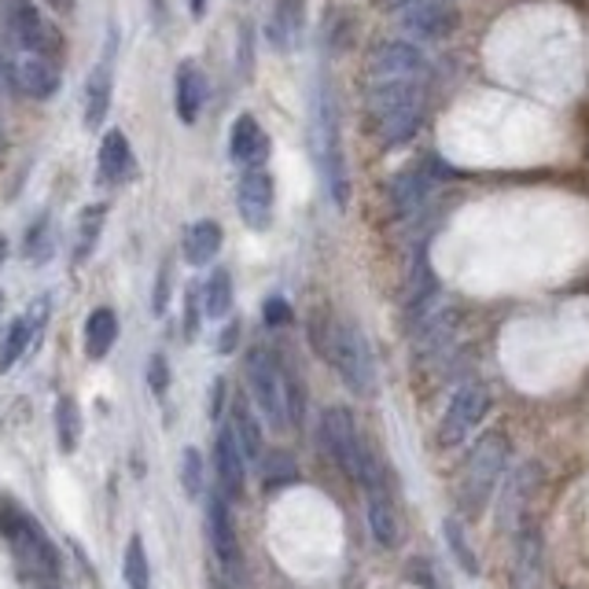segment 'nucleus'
<instances>
[{"mask_svg": "<svg viewBox=\"0 0 589 589\" xmlns=\"http://www.w3.org/2000/svg\"><path fill=\"white\" fill-rule=\"evenodd\" d=\"M188 8H192V15H203V12H207V0H188Z\"/></svg>", "mask_w": 589, "mask_h": 589, "instance_id": "nucleus-42", "label": "nucleus"}, {"mask_svg": "<svg viewBox=\"0 0 589 589\" xmlns=\"http://www.w3.org/2000/svg\"><path fill=\"white\" fill-rule=\"evenodd\" d=\"M273 196L277 188L266 170H244V177L236 185V210L247 229H255V233L269 229V221H273Z\"/></svg>", "mask_w": 589, "mask_h": 589, "instance_id": "nucleus-13", "label": "nucleus"}, {"mask_svg": "<svg viewBox=\"0 0 589 589\" xmlns=\"http://www.w3.org/2000/svg\"><path fill=\"white\" fill-rule=\"evenodd\" d=\"M199 303H203V317H210V321H221V317L233 314V277H229V269H214L207 277Z\"/></svg>", "mask_w": 589, "mask_h": 589, "instance_id": "nucleus-25", "label": "nucleus"}, {"mask_svg": "<svg viewBox=\"0 0 589 589\" xmlns=\"http://www.w3.org/2000/svg\"><path fill=\"white\" fill-rule=\"evenodd\" d=\"M310 343L354 394H369L376 388V361L357 324L321 310L310 317Z\"/></svg>", "mask_w": 589, "mask_h": 589, "instance_id": "nucleus-1", "label": "nucleus"}, {"mask_svg": "<svg viewBox=\"0 0 589 589\" xmlns=\"http://www.w3.org/2000/svg\"><path fill=\"white\" fill-rule=\"evenodd\" d=\"M394 19H398L402 30L428 37V41H442V37H450L453 30H457L461 12L450 4V0H417V4L402 8Z\"/></svg>", "mask_w": 589, "mask_h": 589, "instance_id": "nucleus-12", "label": "nucleus"}, {"mask_svg": "<svg viewBox=\"0 0 589 589\" xmlns=\"http://www.w3.org/2000/svg\"><path fill=\"white\" fill-rule=\"evenodd\" d=\"M0 306H4V295H0Z\"/></svg>", "mask_w": 589, "mask_h": 589, "instance_id": "nucleus-45", "label": "nucleus"}, {"mask_svg": "<svg viewBox=\"0 0 589 589\" xmlns=\"http://www.w3.org/2000/svg\"><path fill=\"white\" fill-rule=\"evenodd\" d=\"M321 446L346 479H354V482L361 479V461H365V450L369 446H365L351 409H343V405H328V409L321 413Z\"/></svg>", "mask_w": 589, "mask_h": 589, "instance_id": "nucleus-5", "label": "nucleus"}, {"mask_svg": "<svg viewBox=\"0 0 589 589\" xmlns=\"http://www.w3.org/2000/svg\"><path fill=\"white\" fill-rule=\"evenodd\" d=\"M48 589H56V586H48Z\"/></svg>", "mask_w": 589, "mask_h": 589, "instance_id": "nucleus-46", "label": "nucleus"}, {"mask_svg": "<svg viewBox=\"0 0 589 589\" xmlns=\"http://www.w3.org/2000/svg\"><path fill=\"white\" fill-rule=\"evenodd\" d=\"M306 30V0H277L269 15V45L277 52H292Z\"/></svg>", "mask_w": 589, "mask_h": 589, "instance_id": "nucleus-19", "label": "nucleus"}, {"mask_svg": "<svg viewBox=\"0 0 589 589\" xmlns=\"http://www.w3.org/2000/svg\"><path fill=\"white\" fill-rule=\"evenodd\" d=\"M4 255H8V240L0 236V262H4Z\"/></svg>", "mask_w": 589, "mask_h": 589, "instance_id": "nucleus-44", "label": "nucleus"}, {"mask_svg": "<svg viewBox=\"0 0 589 589\" xmlns=\"http://www.w3.org/2000/svg\"><path fill=\"white\" fill-rule=\"evenodd\" d=\"M122 578L130 589H151V567H148V553H144V538L133 535L125 542V556H122Z\"/></svg>", "mask_w": 589, "mask_h": 589, "instance_id": "nucleus-28", "label": "nucleus"}, {"mask_svg": "<svg viewBox=\"0 0 589 589\" xmlns=\"http://www.w3.org/2000/svg\"><path fill=\"white\" fill-rule=\"evenodd\" d=\"M45 4L60 8V12H71V8H74V0H45Z\"/></svg>", "mask_w": 589, "mask_h": 589, "instance_id": "nucleus-43", "label": "nucleus"}, {"mask_svg": "<svg viewBox=\"0 0 589 589\" xmlns=\"http://www.w3.org/2000/svg\"><path fill=\"white\" fill-rule=\"evenodd\" d=\"M431 188H434V177L428 173V167H417V170L398 173V177L391 181V188H388L391 214H394V218L417 214V210L424 207V199L431 196Z\"/></svg>", "mask_w": 589, "mask_h": 589, "instance_id": "nucleus-17", "label": "nucleus"}, {"mask_svg": "<svg viewBox=\"0 0 589 589\" xmlns=\"http://www.w3.org/2000/svg\"><path fill=\"white\" fill-rule=\"evenodd\" d=\"M221 409H225V380H214L210 383V405H207L210 420H218Z\"/></svg>", "mask_w": 589, "mask_h": 589, "instance_id": "nucleus-40", "label": "nucleus"}, {"mask_svg": "<svg viewBox=\"0 0 589 589\" xmlns=\"http://www.w3.org/2000/svg\"><path fill=\"white\" fill-rule=\"evenodd\" d=\"M114 340H119V317L108 306H100V310L89 314V321H85V354L93 357V361H100V357L111 354Z\"/></svg>", "mask_w": 589, "mask_h": 589, "instance_id": "nucleus-23", "label": "nucleus"}, {"mask_svg": "<svg viewBox=\"0 0 589 589\" xmlns=\"http://www.w3.org/2000/svg\"><path fill=\"white\" fill-rule=\"evenodd\" d=\"M12 93H19V89H15V71H12V60H8V56H0V103H4Z\"/></svg>", "mask_w": 589, "mask_h": 589, "instance_id": "nucleus-39", "label": "nucleus"}, {"mask_svg": "<svg viewBox=\"0 0 589 589\" xmlns=\"http://www.w3.org/2000/svg\"><path fill=\"white\" fill-rule=\"evenodd\" d=\"M207 535H210V549H214V560L221 564L225 578L244 582V549H240L236 524H233V512H229L225 494H214L207 501Z\"/></svg>", "mask_w": 589, "mask_h": 589, "instance_id": "nucleus-8", "label": "nucleus"}, {"mask_svg": "<svg viewBox=\"0 0 589 589\" xmlns=\"http://www.w3.org/2000/svg\"><path fill=\"white\" fill-rule=\"evenodd\" d=\"M12 71H15V89L30 100H52L60 93V66H56L52 56H41V52H23L19 60H12Z\"/></svg>", "mask_w": 589, "mask_h": 589, "instance_id": "nucleus-14", "label": "nucleus"}, {"mask_svg": "<svg viewBox=\"0 0 589 589\" xmlns=\"http://www.w3.org/2000/svg\"><path fill=\"white\" fill-rule=\"evenodd\" d=\"M4 23L8 30L26 52H41V56H60L63 52V41H60V30L45 19L41 8L34 0H8L4 8Z\"/></svg>", "mask_w": 589, "mask_h": 589, "instance_id": "nucleus-7", "label": "nucleus"}, {"mask_svg": "<svg viewBox=\"0 0 589 589\" xmlns=\"http://www.w3.org/2000/svg\"><path fill=\"white\" fill-rule=\"evenodd\" d=\"M269 151H273V144H269L262 122L255 114H240L233 122V133H229V156H233V162H240L244 170H266Z\"/></svg>", "mask_w": 589, "mask_h": 589, "instance_id": "nucleus-16", "label": "nucleus"}, {"mask_svg": "<svg viewBox=\"0 0 589 589\" xmlns=\"http://www.w3.org/2000/svg\"><path fill=\"white\" fill-rule=\"evenodd\" d=\"M148 388L159 394H167V388H170V365H167V357L162 354H151V361H148Z\"/></svg>", "mask_w": 589, "mask_h": 589, "instance_id": "nucleus-35", "label": "nucleus"}, {"mask_svg": "<svg viewBox=\"0 0 589 589\" xmlns=\"http://www.w3.org/2000/svg\"><path fill=\"white\" fill-rule=\"evenodd\" d=\"M221 225L214 218H199V221H192V225L185 229V262L188 266H210L214 262V255L221 250Z\"/></svg>", "mask_w": 589, "mask_h": 589, "instance_id": "nucleus-20", "label": "nucleus"}, {"mask_svg": "<svg viewBox=\"0 0 589 589\" xmlns=\"http://www.w3.org/2000/svg\"><path fill=\"white\" fill-rule=\"evenodd\" d=\"M181 490H185L188 498L203 494V457L196 446H188L181 453Z\"/></svg>", "mask_w": 589, "mask_h": 589, "instance_id": "nucleus-32", "label": "nucleus"}, {"mask_svg": "<svg viewBox=\"0 0 589 589\" xmlns=\"http://www.w3.org/2000/svg\"><path fill=\"white\" fill-rule=\"evenodd\" d=\"M310 148L314 162L321 170V181L332 196L335 207L351 203V173H346V151H343V133H340V108H335V96L328 85L317 89L314 100V122H310Z\"/></svg>", "mask_w": 589, "mask_h": 589, "instance_id": "nucleus-3", "label": "nucleus"}, {"mask_svg": "<svg viewBox=\"0 0 589 589\" xmlns=\"http://www.w3.org/2000/svg\"><path fill=\"white\" fill-rule=\"evenodd\" d=\"M369 114L383 148H402V144H409L424 122V82L420 78L372 82Z\"/></svg>", "mask_w": 589, "mask_h": 589, "instance_id": "nucleus-2", "label": "nucleus"}, {"mask_svg": "<svg viewBox=\"0 0 589 589\" xmlns=\"http://www.w3.org/2000/svg\"><path fill=\"white\" fill-rule=\"evenodd\" d=\"M170 306V266L159 269V280H156V292H151V314L162 317Z\"/></svg>", "mask_w": 589, "mask_h": 589, "instance_id": "nucleus-37", "label": "nucleus"}, {"mask_svg": "<svg viewBox=\"0 0 589 589\" xmlns=\"http://www.w3.org/2000/svg\"><path fill=\"white\" fill-rule=\"evenodd\" d=\"M108 111H111V63H96L89 85H85V125L89 130L103 125Z\"/></svg>", "mask_w": 589, "mask_h": 589, "instance_id": "nucleus-24", "label": "nucleus"}, {"mask_svg": "<svg viewBox=\"0 0 589 589\" xmlns=\"http://www.w3.org/2000/svg\"><path fill=\"white\" fill-rule=\"evenodd\" d=\"M508 461V439L501 431H490L487 439H479V446L471 450L468 468H465V487H461V505L468 516H479L487 508L490 494H494L501 471Z\"/></svg>", "mask_w": 589, "mask_h": 589, "instance_id": "nucleus-4", "label": "nucleus"}, {"mask_svg": "<svg viewBox=\"0 0 589 589\" xmlns=\"http://www.w3.org/2000/svg\"><path fill=\"white\" fill-rule=\"evenodd\" d=\"M45 310H48V298H41V306H34L30 317H19V321H12L8 335L0 340V372H8L19 361V357L26 354V346H30L37 324L45 321Z\"/></svg>", "mask_w": 589, "mask_h": 589, "instance_id": "nucleus-21", "label": "nucleus"}, {"mask_svg": "<svg viewBox=\"0 0 589 589\" xmlns=\"http://www.w3.org/2000/svg\"><path fill=\"white\" fill-rule=\"evenodd\" d=\"M262 317H266V324H269V328H280V324L292 321V306H287V298L273 295V298H266Z\"/></svg>", "mask_w": 589, "mask_h": 589, "instance_id": "nucleus-36", "label": "nucleus"}, {"mask_svg": "<svg viewBox=\"0 0 589 589\" xmlns=\"http://www.w3.org/2000/svg\"><path fill=\"white\" fill-rule=\"evenodd\" d=\"M428 60L417 45L409 41H383L369 52V82H402V78H424Z\"/></svg>", "mask_w": 589, "mask_h": 589, "instance_id": "nucleus-11", "label": "nucleus"}, {"mask_svg": "<svg viewBox=\"0 0 589 589\" xmlns=\"http://www.w3.org/2000/svg\"><path fill=\"white\" fill-rule=\"evenodd\" d=\"M236 340H240V324L233 321V324L225 328V332H221L218 351H221V354H233V351H236Z\"/></svg>", "mask_w": 589, "mask_h": 589, "instance_id": "nucleus-41", "label": "nucleus"}, {"mask_svg": "<svg viewBox=\"0 0 589 589\" xmlns=\"http://www.w3.org/2000/svg\"><path fill=\"white\" fill-rule=\"evenodd\" d=\"M247 388L250 398L262 409V417L273 428H287V409H284V365L277 361L266 346H255L247 354Z\"/></svg>", "mask_w": 589, "mask_h": 589, "instance_id": "nucleus-6", "label": "nucleus"}, {"mask_svg": "<svg viewBox=\"0 0 589 589\" xmlns=\"http://www.w3.org/2000/svg\"><path fill=\"white\" fill-rule=\"evenodd\" d=\"M103 218H108V207L103 203H96V207H85L82 218H78V262L93 255L96 240L103 233Z\"/></svg>", "mask_w": 589, "mask_h": 589, "instance_id": "nucleus-29", "label": "nucleus"}, {"mask_svg": "<svg viewBox=\"0 0 589 589\" xmlns=\"http://www.w3.org/2000/svg\"><path fill=\"white\" fill-rule=\"evenodd\" d=\"M173 96H177V119L185 125H196L203 114V103H207V74L199 71V63L185 60L177 66Z\"/></svg>", "mask_w": 589, "mask_h": 589, "instance_id": "nucleus-18", "label": "nucleus"}, {"mask_svg": "<svg viewBox=\"0 0 589 589\" xmlns=\"http://www.w3.org/2000/svg\"><path fill=\"white\" fill-rule=\"evenodd\" d=\"M262 479H266L269 490H280V487H287V482L298 479V468L287 453H269V457L262 461Z\"/></svg>", "mask_w": 589, "mask_h": 589, "instance_id": "nucleus-31", "label": "nucleus"}, {"mask_svg": "<svg viewBox=\"0 0 589 589\" xmlns=\"http://www.w3.org/2000/svg\"><path fill=\"white\" fill-rule=\"evenodd\" d=\"M229 428H233L240 450H244L247 461L262 457V428H258L255 409L247 405V398H236V402H233V424H229Z\"/></svg>", "mask_w": 589, "mask_h": 589, "instance_id": "nucleus-26", "label": "nucleus"}, {"mask_svg": "<svg viewBox=\"0 0 589 589\" xmlns=\"http://www.w3.org/2000/svg\"><path fill=\"white\" fill-rule=\"evenodd\" d=\"M545 582V538L538 524H519L512 542L508 586L512 589H542Z\"/></svg>", "mask_w": 589, "mask_h": 589, "instance_id": "nucleus-9", "label": "nucleus"}, {"mask_svg": "<svg viewBox=\"0 0 589 589\" xmlns=\"http://www.w3.org/2000/svg\"><path fill=\"white\" fill-rule=\"evenodd\" d=\"M100 177L103 181H111V185H119V181L130 177V170H133V148H130V137H125L122 130H111V133H103V140H100Z\"/></svg>", "mask_w": 589, "mask_h": 589, "instance_id": "nucleus-22", "label": "nucleus"}, {"mask_svg": "<svg viewBox=\"0 0 589 589\" xmlns=\"http://www.w3.org/2000/svg\"><path fill=\"white\" fill-rule=\"evenodd\" d=\"M446 538H450V549H453V556L461 560V567H465L468 575H476L479 572V564H476V556H471V549H468V538H465V530H461L457 519H450L446 524Z\"/></svg>", "mask_w": 589, "mask_h": 589, "instance_id": "nucleus-34", "label": "nucleus"}, {"mask_svg": "<svg viewBox=\"0 0 589 589\" xmlns=\"http://www.w3.org/2000/svg\"><path fill=\"white\" fill-rule=\"evenodd\" d=\"M48 229H52V221H48V214H41L30 225V233H26V258H30V262H45L48 250H52V244H48Z\"/></svg>", "mask_w": 589, "mask_h": 589, "instance_id": "nucleus-33", "label": "nucleus"}, {"mask_svg": "<svg viewBox=\"0 0 589 589\" xmlns=\"http://www.w3.org/2000/svg\"><path fill=\"white\" fill-rule=\"evenodd\" d=\"M214 471L221 482V494L225 501H240L247 490V457L240 450L233 428H221L214 439Z\"/></svg>", "mask_w": 589, "mask_h": 589, "instance_id": "nucleus-15", "label": "nucleus"}, {"mask_svg": "<svg viewBox=\"0 0 589 589\" xmlns=\"http://www.w3.org/2000/svg\"><path fill=\"white\" fill-rule=\"evenodd\" d=\"M490 402L494 398H490V391L482 388V383H468V388H461L453 394V402L446 405L442 424H439V446H457V442L487 417Z\"/></svg>", "mask_w": 589, "mask_h": 589, "instance_id": "nucleus-10", "label": "nucleus"}, {"mask_svg": "<svg viewBox=\"0 0 589 589\" xmlns=\"http://www.w3.org/2000/svg\"><path fill=\"white\" fill-rule=\"evenodd\" d=\"M56 442H60L63 453H74L82 442V409L74 398L56 402Z\"/></svg>", "mask_w": 589, "mask_h": 589, "instance_id": "nucleus-27", "label": "nucleus"}, {"mask_svg": "<svg viewBox=\"0 0 589 589\" xmlns=\"http://www.w3.org/2000/svg\"><path fill=\"white\" fill-rule=\"evenodd\" d=\"M284 409H287V428H303L306 420V388L303 380L284 365Z\"/></svg>", "mask_w": 589, "mask_h": 589, "instance_id": "nucleus-30", "label": "nucleus"}, {"mask_svg": "<svg viewBox=\"0 0 589 589\" xmlns=\"http://www.w3.org/2000/svg\"><path fill=\"white\" fill-rule=\"evenodd\" d=\"M199 310H203V303H199V295L196 292H188L185 298V340H196V332H199Z\"/></svg>", "mask_w": 589, "mask_h": 589, "instance_id": "nucleus-38", "label": "nucleus"}]
</instances>
